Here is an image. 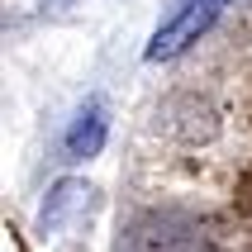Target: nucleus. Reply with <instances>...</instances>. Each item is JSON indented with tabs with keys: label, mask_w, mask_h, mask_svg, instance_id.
Wrapping results in <instances>:
<instances>
[{
	"label": "nucleus",
	"mask_w": 252,
	"mask_h": 252,
	"mask_svg": "<svg viewBox=\"0 0 252 252\" xmlns=\"http://www.w3.org/2000/svg\"><path fill=\"white\" fill-rule=\"evenodd\" d=\"M228 0H176V10H171V19L153 33V43H148V62H162V57H176L186 53L190 43L205 33V29L224 14Z\"/></svg>",
	"instance_id": "obj_1"
},
{
	"label": "nucleus",
	"mask_w": 252,
	"mask_h": 252,
	"mask_svg": "<svg viewBox=\"0 0 252 252\" xmlns=\"http://www.w3.org/2000/svg\"><path fill=\"white\" fill-rule=\"evenodd\" d=\"M105 133H110V119H105V100H86L76 119H71L67 138H62V153L67 162H81V157H95L105 148Z\"/></svg>",
	"instance_id": "obj_2"
},
{
	"label": "nucleus",
	"mask_w": 252,
	"mask_h": 252,
	"mask_svg": "<svg viewBox=\"0 0 252 252\" xmlns=\"http://www.w3.org/2000/svg\"><path fill=\"white\" fill-rule=\"evenodd\" d=\"M119 252H195V233L162 224V219H148V224H138L128 233V243Z\"/></svg>",
	"instance_id": "obj_3"
},
{
	"label": "nucleus",
	"mask_w": 252,
	"mask_h": 252,
	"mask_svg": "<svg viewBox=\"0 0 252 252\" xmlns=\"http://www.w3.org/2000/svg\"><path fill=\"white\" fill-rule=\"evenodd\" d=\"M86 195H91V186H86V181H57L53 195H48V205H43V214H38V228H43V233L57 228L76 205H86Z\"/></svg>",
	"instance_id": "obj_4"
},
{
	"label": "nucleus",
	"mask_w": 252,
	"mask_h": 252,
	"mask_svg": "<svg viewBox=\"0 0 252 252\" xmlns=\"http://www.w3.org/2000/svg\"><path fill=\"white\" fill-rule=\"evenodd\" d=\"M53 5H62V0H53Z\"/></svg>",
	"instance_id": "obj_5"
}]
</instances>
